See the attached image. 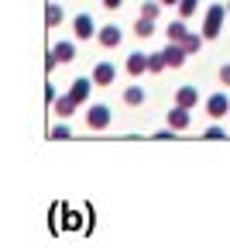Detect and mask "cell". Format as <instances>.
<instances>
[{
  "mask_svg": "<svg viewBox=\"0 0 230 248\" xmlns=\"http://www.w3.org/2000/svg\"><path fill=\"white\" fill-rule=\"evenodd\" d=\"M223 17H227V7L213 4L206 11V21H203V38H216L220 35V28H223Z\"/></svg>",
  "mask_w": 230,
  "mask_h": 248,
  "instance_id": "1",
  "label": "cell"
},
{
  "mask_svg": "<svg viewBox=\"0 0 230 248\" xmlns=\"http://www.w3.org/2000/svg\"><path fill=\"white\" fill-rule=\"evenodd\" d=\"M86 124H89L93 131L107 128V124H110V107H107V104H93V107H89V114H86Z\"/></svg>",
  "mask_w": 230,
  "mask_h": 248,
  "instance_id": "2",
  "label": "cell"
},
{
  "mask_svg": "<svg viewBox=\"0 0 230 248\" xmlns=\"http://www.w3.org/2000/svg\"><path fill=\"white\" fill-rule=\"evenodd\" d=\"M161 55H165V66H172V69H179V66H186V48H182V42H172V45H165L161 48Z\"/></svg>",
  "mask_w": 230,
  "mask_h": 248,
  "instance_id": "3",
  "label": "cell"
},
{
  "mask_svg": "<svg viewBox=\"0 0 230 248\" xmlns=\"http://www.w3.org/2000/svg\"><path fill=\"white\" fill-rule=\"evenodd\" d=\"M206 114H210V117H216V121H220V117H223V114H230V100H227V97H223V93H213V97H210V100H206Z\"/></svg>",
  "mask_w": 230,
  "mask_h": 248,
  "instance_id": "4",
  "label": "cell"
},
{
  "mask_svg": "<svg viewBox=\"0 0 230 248\" xmlns=\"http://www.w3.org/2000/svg\"><path fill=\"white\" fill-rule=\"evenodd\" d=\"M72 31H76V38H83V42H86V38H93V35H96V24H93V17H89V14H79V17L72 21Z\"/></svg>",
  "mask_w": 230,
  "mask_h": 248,
  "instance_id": "5",
  "label": "cell"
},
{
  "mask_svg": "<svg viewBox=\"0 0 230 248\" xmlns=\"http://www.w3.org/2000/svg\"><path fill=\"white\" fill-rule=\"evenodd\" d=\"M117 79V69H114V62H100V66L93 69V83H100V86H110Z\"/></svg>",
  "mask_w": 230,
  "mask_h": 248,
  "instance_id": "6",
  "label": "cell"
},
{
  "mask_svg": "<svg viewBox=\"0 0 230 248\" xmlns=\"http://www.w3.org/2000/svg\"><path fill=\"white\" fill-rule=\"evenodd\" d=\"M89 90H93V79H72V90H69V97L76 100V104H86L89 100Z\"/></svg>",
  "mask_w": 230,
  "mask_h": 248,
  "instance_id": "7",
  "label": "cell"
},
{
  "mask_svg": "<svg viewBox=\"0 0 230 248\" xmlns=\"http://www.w3.org/2000/svg\"><path fill=\"white\" fill-rule=\"evenodd\" d=\"M189 121H192V117H189V107H179V104H175V110H169V128H172V131L189 128Z\"/></svg>",
  "mask_w": 230,
  "mask_h": 248,
  "instance_id": "8",
  "label": "cell"
},
{
  "mask_svg": "<svg viewBox=\"0 0 230 248\" xmlns=\"http://www.w3.org/2000/svg\"><path fill=\"white\" fill-rule=\"evenodd\" d=\"M96 38H100V45H107V48H117V45H120V28L107 24V28L96 31Z\"/></svg>",
  "mask_w": 230,
  "mask_h": 248,
  "instance_id": "9",
  "label": "cell"
},
{
  "mask_svg": "<svg viewBox=\"0 0 230 248\" xmlns=\"http://www.w3.org/2000/svg\"><path fill=\"white\" fill-rule=\"evenodd\" d=\"M48 55H52L55 62H72V59H76V45H72V42H58Z\"/></svg>",
  "mask_w": 230,
  "mask_h": 248,
  "instance_id": "10",
  "label": "cell"
},
{
  "mask_svg": "<svg viewBox=\"0 0 230 248\" xmlns=\"http://www.w3.org/2000/svg\"><path fill=\"white\" fill-rule=\"evenodd\" d=\"M127 73H130V76H141V73H148V55H144V52L127 55Z\"/></svg>",
  "mask_w": 230,
  "mask_h": 248,
  "instance_id": "11",
  "label": "cell"
},
{
  "mask_svg": "<svg viewBox=\"0 0 230 248\" xmlns=\"http://www.w3.org/2000/svg\"><path fill=\"white\" fill-rule=\"evenodd\" d=\"M196 100H200V93H196V86H179V93H175V104L179 107H196Z\"/></svg>",
  "mask_w": 230,
  "mask_h": 248,
  "instance_id": "12",
  "label": "cell"
},
{
  "mask_svg": "<svg viewBox=\"0 0 230 248\" xmlns=\"http://www.w3.org/2000/svg\"><path fill=\"white\" fill-rule=\"evenodd\" d=\"M52 104H55V110H58L62 117H72V114H76V107H79V104L69 97V93H65V97H55Z\"/></svg>",
  "mask_w": 230,
  "mask_h": 248,
  "instance_id": "13",
  "label": "cell"
},
{
  "mask_svg": "<svg viewBox=\"0 0 230 248\" xmlns=\"http://www.w3.org/2000/svg\"><path fill=\"white\" fill-rule=\"evenodd\" d=\"M165 28H169V38H172V42H182V38L189 35V28H186V21H182V17H179V21H172V24H165Z\"/></svg>",
  "mask_w": 230,
  "mask_h": 248,
  "instance_id": "14",
  "label": "cell"
},
{
  "mask_svg": "<svg viewBox=\"0 0 230 248\" xmlns=\"http://www.w3.org/2000/svg\"><path fill=\"white\" fill-rule=\"evenodd\" d=\"M124 100H127L130 107H141V104H144V90H141V86H127V90H124Z\"/></svg>",
  "mask_w": 230,
  "mask_h": 248,
  "instance_id": "15",
  "label": "cell"
},
{
  "mask_svg": "<svg viewBox=\"0 0 230 248\" xmlns=\"http://www.w3.org/2000/svg\"><path fill=\"white\" fill-rule=\"evenodd\" d=\"M200 45H203V35H192V31H189V35L182 38V48L192 55V52H200Z\"/></svg>",
  "mask_w": 230,
  "mask_h": 248,
  "instance_id": "16",
  "label": "cell"
},
{
  "mask_svg": "<svg viewBox=\"0 0 230 248\" xmlns=\"http://www.w3.org/2000/svg\"><path fill=\"white\" fill-rule=\"evenodd\" d=\"M161 69H165V55H161V52H151V55H148V73H161Z\"/></svg>",
  "mask_w": 230,
  "mask_h": 248,
  "instance_id": "17",
  "label": "cell"
},
{
  "mask_svg": "<svg viewBox=\"0 0 230 248\" xmlns=\"http://www.w3.org/2000/svg\"><path fill=\"white\" fill-rule=\"evenodd\" d=\"M45 21H48V28L62 24V7H58V4H48V11H45Z\"/></svg>",
  "mask_w": 230,
  "mask_h": 248,
  "instance_id": "18",
  "label": "cell"
},
{
  "mask_svg": "<svg viewBox=\"0 0 230 248\" xmlns=\"http://www.w3.org/2000/svg\"><path fill=\"white\" fill-rule=\"evenodd\" d=\"M200 7V0H179V17L186 21V17H192V11Z\"/></svg>",
  "mask_w": 230,
  "mask_h": 248,
  "instance_id": "19",
  "label": "cell"
},
{
  "mask_svg": "<svg viewBox=\"0 0 230 248\" xmlns=\"http://www.w3.org/2000/svg\"><path fill=\"white\" fill-rule=\"evenodd\" d=\"M134 31H138V35H141V38H148V35H155V21H148V17H141V21L134 24Z\"/></svg>",
  "mask_w": 230,
  "mask_h": 248,
  "instance_id": "20",
  "label": "cell"
},
{
  "mask_svg": "<svg viewBox=\"0 0 230 248\" xmlns=\"http://www.w3.org/2000/svg\"><path fill=\"white\" fill-rule=\"evenodd\" d=\"M158 11H161V4H155V0H148V4L141 7V17H148V21H155V17H158Z\"/></svg>",
  "mask_w": 230,
  "mask_h": 248,
  "instance_id": "21",
  "label": "cell"
},
{
  "mask_svg": "<svg viewBox=\"0 0 230 248\" xmlns=\"http://www.w3.org/2000/svg\"><path fill=\"white\" fill-rule=\"evenodd\" d=\"M52 138H55V141H62V138H69V128H65V124H58V128H52Z\"/></svg>",
  "mask_w": 230,
  "mask_h": 248,
  "instance_id": "22",
  "label": "cell"
},
{
  "mask_svg": "<svg viewBox=\"0 0 230 248\" xmlns=\"http://www.w3.org/2000/svg\"><path fill=\"white\" fill-rule=\"evenodd\" d=\"M206 138L220 141V138H227V135H223V128H216V124H213V128H206Z\"/></svg>",
  "mask_w": 230,
  "mask_h": 248,
  "instance_id": "23",
  "label": "cell"
},
{
  "mask_svg": "<svg viewBox=\"0 0 230 248\" xmlns=\"http://www.w3.org/2000/svg\"><path fill=\"white\" fill-rule=\"evenodd\" d=\"M220 83H227V86H230V66H223V69H220Z\"/></svg>",
  "mask_w": 230,
  "mask_h": 248,
  "instance_id": "24",
  "label": "cell"
},
{
  "mask_svg": "<svg viewBox=\"0 0 230 248\" xmlns=\"http://www.w3.org/2000/svg\"><path fill=\"white\" fill-rule=\"evenodd\" d=\"M103 4H107V7H120V4H124V0H103Z\"/></svg>",
  "mask_w": 230,
  "mask_h": 248,
  "instance_id": "25",
  "label": "cell"
},
{
  "mask_svg": "<svg viewBox=\"0 0 230 248\" xmlns=\"http://www.w3.org/2000/svg\"><path fill=\"white\" fill-rule=\"evenodd\" d=\"M158 4H161V7H165V4H179V0H158Z\"/></svg>",
  "mask_w": 230,
  "mask_h": 248,
  "instance_id": "26",
  "label": "cell"
},
{
  "mask_svg": "<svg viewBox=\"0 0 230 248\" xmlns=\"http://www.w3.org/2000/svg\"><path fill=\"white\" fill-rule=\"evenodd\" d=\"M227 11H230V4H227Z\"/></svg>",
  "mask_w": 230,
  "mask_h": 248,
  "instance_id": "27",
  "label": "cell"
}]
</instances>
